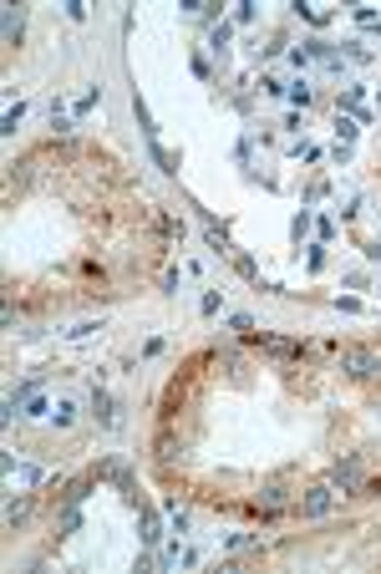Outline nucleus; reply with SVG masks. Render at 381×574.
Here are the masks:
<instances>
[{
  "label": "nucleus",
  "instance_id": "1",
  "mask_svg": "<svg viewBox=\"0 0 381 574\" xmlns=\"http://www.w3.org/2000/svg\"><path fill=\"white\" fill-rule=\"evenodd\" d=\"M340 366L366 382V376H376V371H381V356H371V351H346V356H340Z\"/></svg>",
  "mask_w": 381,
  "mask_h": 574
},
{
  "label": "nucleus",
  "instance_id": "2",
  "mask_svg": "<svg viewBox=\"0 0 381 574\" xmlns=\"http://www.w3.org/2000/svg\"><path fill=\"white\" fill-rule=\"evenodd\" d=\"M356 478H361V463H356V458H351V463H340L336 473H331V483H340V488H351Z\"/></svg>",
  "mask_w": 381,
  "mask_h": 574
},
{
  "label": "nucleus",
  "instance_id": "3",
  "mask_svg": "<svg viewBox=\"0 0 381 574\" xmlns=\"http://www.w3.org/2000/svg\"><path fill=\"white\" fill-rule=\"evenodd\" d=\"M331 508V488H310V498H305V514H325Z\"/></svg>",
  "mask_w": 381,
  "mask_h": 574
}]
</instances>
